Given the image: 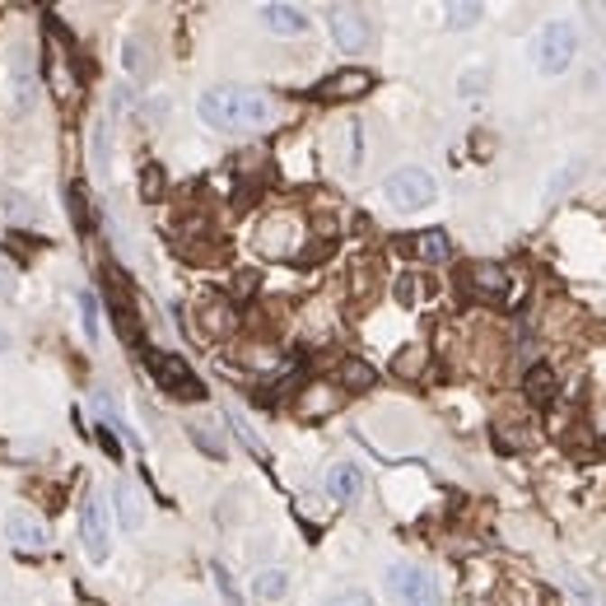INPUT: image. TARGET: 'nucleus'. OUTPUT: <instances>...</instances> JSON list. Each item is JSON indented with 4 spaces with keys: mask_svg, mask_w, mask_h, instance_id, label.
Masks as SVG:
<instances>
[{
    "mask_svg": "<svg viewBox=\"0 0 606 606\" xmlns=\"http://www.w3.org/2000/svg\"><path fill=\"white\" fill-rule=\"evenodd\" d=\"M197 117L210 126V131H229V135H243V131H262L275 122V103L271 94L262 89H247V85H215L197 98Z\"/></svg>",
    "mask_w": 606,
    "mask_h": 606,
    "instance_id": "f257e3e1",
    "label": "nucleus"
},
{
    "mask_svg": "<svg viewBox=\"0 0 606 606\" xmlns=\"http://www.w3.org/2000/svg\"><path fill=\"white\" fill-rule=\"evenodd\" d=\"M79 541H85V556L94 565H103L113 556V509L98 490L85 494V504H79Z\"/></svg>",
    "mask_w": 606,
    "mask_h": 606,
    "instance_id": "f03ea898",
    "label": "nucleus"
},
{
    "mask_svg": "<svg viewBox=\"0 0 606 606\" xmlns=\"http://www.w3.org/2000/svg\"><path fill=\"white\" fill-rule=\"evenodd\" d=\"M532 57H537V70L541 75H565L578 57V33H574V23L556 19V23H546V29L537 33L532 42Z\"/></svg>",
    "mask_w": 606,
    "mask_h": 606,
    "instance_id": "7ed1b4c3",
    "label": "nucleus"
},
{
    "mask_svg": "<svg viewBox=\"0 0 606 606\" xmlns=\"http://www.w3.org/2000/svg\"><path fill=\"white\" fill-rule=\"evenodd\" d=\"M388 592L397 597V606H444L438 578L420 565H406V560L388 569Z\"/></svg>",
    "mask_w": 606,
    "mask_h": 606,
    "instance_id": "20e7f679",
    "label": "nucleus"
},
{
    "mask_svg": "<svg viewBox=\"0 0 606 606\" xmlns=\"http://www.w3.org/2000/svg\"><path fill=\"white\" fill-rule=\"evenodd\" d=\"M382 197H388L397 210H425V206H434V197H438V182H434L425 169H416V163H406V169H397V173L382 178Z\"/></svg>",
    "mask_w": 606,
    "mask_h": 606,
    "instance_id": "39448f33",
    "label": "nucleus"
},
{
    "mask_svg": "<svg viewBox=\"0 0 606 606\" xmlns=\"http://www.w3.org/2000/svg\"><path fill=\"white\" fill-rule=\"evenodd\" d=\"M150 369L159 378V388H169L178 401H201L206 388H201V378L187 369L182 354H169V350H150Z\"/></svg>",
    "mask_w": 606,
    "mask_h": 606,
    "instance_id": "423d86ee",
    "label": "nucleus"
},
{
    "mask_svg": "<svg viewBox=\"0 0 606 606\" xmlns=\"http://www.w3.org/2000/svg\"><path fill=\"white\" fill-rule=\"evenodd\" d=\"M326 29H332V38H336V47L345 51V57H360V51L373 42V23H369V14H364V10H350V5L332 10Z\"/></svg>",
    "mask_w": 606,
    "mask_h": 606,
    "instance_id": "0eeeda50",
    "label": "nucleus"
},
{
    "mask_svg": "<svg viewBox=\"0 0 606 606\" xmlns=\"http://www.w3.org/2000/svg\"><path fill=\"white\" fill-rule=\"evenodd\" d=\"M298 238H303V229H298V219L289 210L266 215L262 225H257V247H262L266 257H294L298 252Z\"/></svg>",
    "mask_w": 606,
    "mask_h": 606,
    "instance_id": "6e6552de",
    "label": "nucleus"
},
{
    "mask_svg": "<svg viewBox=\"0 0 606 606\" xmlns=\"http://www.w3.org/2000/svg\"><path fill=\"white\" fill-rule=\"evenodd\" d=\"M341 406H345V392L336 382H308L303 392H294V416L298 420H326Z\"/></svg>",
    "mask_w": 606,
    "mask_h": 606,
    "instance_id": "1a4fd4ad",
    "label": "nucleus"
},
{
    "mask_svg": "<svg viewBox=\"0 0 606 606\" xmlns=\"http://www.w3.org/2000/svg\"><path fill=\"white\" fill-rule=\"evenodd\" d=\"M369 89H373V75L360 70V66H345V70H336V75L322 79V85H317V98H326V103H350V98H364Z\"/></svg>",
    "mask_w": 606,
    "mask_h": 606,
    "instance_id": "9d476101",
    "label": "nucleus"
},
{
    "mask_svg": "<svg viewBox=\"0 0 606 606\" xmlns=\"http://www.w3.org/2000/svg\"><path fill=\"white\" fill-rule=\"evenodd\" d=\"M509 271L500 266V262H472L466 266V289H472L476 298H485V303H500V298H509Z\"/></svg>",
    "mask_w": 606,
    "mask_h": 606,
    "instance_id": "9b49d317",
    "label": "nucleus"
},
{
    "mask_svg": "<svg viewBox=\"0 0 606 606\" xmlns=\"http://www.w3.org/2000/svg\"><path fill=\"white\" fill-rule=\"evenodd\" d=\"M5 537H10V546H19V550H47V546H51L47 522H42L38 513H29V509H10Z\"/></svg>",
    "mask_w": 606,
    "mask_h": 606,
    "instance_id": "f8f14e48",
    "label": "nucleus"
},
{
    "mask_svg": "<svg viewBox=\"0 0 606 606\" xmlns=\"http://www.w3.org/2000/svg\"><path fill=\"white\" fill-rule=\"evenodd\" d=\"M262 29L275 33V38H298L308 29V14L298 5H262Z\"/></svg>",
    "mask_w": 606,
    "mask_h": 606,
    "instance_id": "ddd939ff",
    "label": "nucleus"
},
{
    "mask_svg": "<svg viewBox=\"0 0 606 606\" xmlns=\"http://www.w3.org/2000/svg\"><path fill=\"white\" fill-rule=\"evenodd\" d=\"M326 494H332L336 504H354L364 494V472L350 462H336L332 472H326Z\"/></svg>",
    "mask_w": 606,
    "mask_h": 606,
    "instance_id": "4468645a",
    "label": "nucleus"
},
{
    "mask_svg": "<svg viewBox=\"0 0 606 606\" xmlns=\"http://www.w3.org/2000/svg\"><path fill=\"white\" fill-rule=\"evenodd\" d=\"M113 500H117V522L126 532H135V528H145V494H141V485H131V481H117V490H113Z\"/></svg>",
    "mask_w": 606,
    "mask_h": 606,
    "instance_id": "2eb2a0df",
    "label": "nucleus"
},
{
    "mask_svg": "<svg viewBox=\"0 0 606 606\" xmlns=\"http://www.w3.org/2000/svg\"><path fill=\"white\" fill-rule=\"evenodd\" d=\"M401 247H406L410 257H420V262H448V257H453V243H448L444 229H425V234H416V238H406Z\"/></svg>",
    "mask_w": 606,
    "mask_h": 606,
    "instance_id": "dca6fc26",
    "label": "nucleus"
},
{
    "mask_svg": "<svg viewBox=\"0 0 606 606\" xmlns=\"http://www.w3.org/2000/svg\"><path fill=\"white\" fill-rule=\"evenodd\" d=\"M234 326H238V313H234L229 298H206L201 303V332L206 336H229Z\"/></svg>",
    "mask_w": 606,
    "mask_h": 606,
    "instance_id": "f3484780",
    "label": "nucleus"
},
{
    "mask_svg": "<svg viewBox=\"0 0 606 606\" xmlns=\"http://www.w3.org/2000/svg\"><path fill=\"white\" fill-rule=\"evenodd\" d=\"M289 588H294V578H289L285 569H275V565L252 574V597H257V601H271V606H275V601L289 597Z\"/></svg>",
    "mask_w": 606,
    "mask_h": 606,
    "instance_id": "a211bd4d",
    "label": "nucleus"
},
{
    "mask_svg": "<svg viewBox=\"0 0 606 606\" xmlns=\"http://www.w3.org/2000/svg\"><path fill=\"white\" fill-rule=\"evenodd\" d=\"M10 79H14V107H19V113H29V107L38 103V75H33V61L23 57V51L10 66Z\"/></svg>",
    "mask_w": 606,
    "mask_h": 606,
    "instance_id": "6ab92c4d",
    "label": "nucleus"
},
{
    "mask_svg": "<svg viewBox=\"0 0 606 606\" xmlns=\"http://www.w3.org/2000/svg\"><path fill=\"white\" fill-rule=\"evenodd\" d=\"M560 583H565V592H569L578 606H606V592L592 583V578L578 574V569H560Z\"/></svg>",
    "mask_w": 606,
    "mask_h": 606,
    "instance_id": "aec40b11",
    "label": "nucleus"
},
{
    "mask_svg": "<svg viewBox=\"0 0 606 606\" xmlns=\"http://www.w3.org/2000/svg\"><path fill=\"white\" fill-rule=\"evenodd\" d=\"M522 392H528V401L546 406L550 397H556V369H546V364H532L528 378H522Z\"/></svg>",
    "mask_w": 606,
    "mask_h": 606,
    "instance_id": "412c9836",
    "label": "nucleus"
},
{
    "mask_svg": "<svg viewBox=\"0 0 606 606\" xmlns=\"http://www.w3.org/2000/svg\"><path fill=\"white\" fill-rule=\"evenodd\" d=\"M336 388H341V392H364V388H373V369H369L364 360H341Z\"/></svg>",
    "mask_w": 606,
    "mask_h": 606,
    "instance_id": "4be33fe9",
    "label": "nucleus"
},
{
    "mask_svg": "<svg viewBox=\"0 0 606 606\" xmlns=\"http://www.w3.org/2000/svg\"><path fill=\"white\" fill-rule=\"evenodd\" d=\"M425 364H429V350H425V345H406V350H397L392 373H397V378H420Z\"/></svg>",
    "mask_w": 606,
    "mask_h": 606,
    "instance_id": "5701e85b",
    "label": "nucleus"
},
{
    "mask_svg": "<svg viewBox=\"0 0 606 606\" xmlns=\"http://www.w3.org/2000/svg\"><path fill=\"white\" fill-rule=\"evenodd\" d=\"M583 173H588V159H574V163H565V173H560V178H550V187H546V201H560L569 187H578V182H583Z\"/></svg>",
    "mask_w": 606,
    "mask_h": 606,
    "instance_id": "b1692460",
    "label": "nucleus"
},
{
    "mask_svg": "<svg viewBox=\"0 0 606 606\" xmlns=\"http://www.w3.org/2000/svg\"><path fill=\"white\" fill-rule=\"evenodd\" d=\"M89 406H94V416L103 420V429H113V434H122V438H131V429H126V420L117 416V406H113V401H107L103 392H94V401H89Z\"/></svg>",
    "mask_w": 606,
    "mask_h": 606,
    "instance_id": "393cba45",
    "label": "nucleus"
},
{
    "mask_svg": "<svg viewBox=\"0 0 606 606\" xmlns=\"http://www.w3.org/2000/svg\"><path fill=\"white\" fill-rule=\"evenodd\" d=\"M481 5H448L444 10V23H448V29H472V23H481Z\"/></svg>",
    "mask_w": 606,
    "mask_h": 606,
    "instance_id": "a878e982",
    "label": "nucleus"
},
{
    "mask_svg": "<svg viewBox=\"0 0 606 606\" xmlns=\"http://www.w3.org/2000/svg\"><path fill=\"white\" fill-rule=\"evenodd\" d=\"M75 298H79V317H85V336H89V341H98L103 326H98V303H94V294H89V289H79Z\"/></svg>",
    "mask_w": 606,
    "mask_h": 606,
    "instance_id": "bb28decb",
    "label": "nucleus"
},
{
    "mask_svg": "<svg viewBox=\"0 0 606 606\" xmlns=\"http://www.w3.org/2000/svg\"><path fill=\"white\" fill-rule=\"evenodd\" d=\"M191 438H197V444L210 453V457H225V438L215 434V425H206V420H197L191 425Z\"/></svg>",
    "mask_w": 606,
    "mask_h": 606,
    "instance_id": "cd10ccee",
    "label": "nucleus"
},
{
    "mask_svg": "<svg viewBox=\"0 0 606 606\" xmlns=\"http://www.w3.org/2000/svg\"><path fill=\"white\" fill-rule=\"evenodd\" d=\"M141 197L150 206L163 197V169H159V163H145V169H141Z\"/></svg>",
    "mask_w": 606,
    "mask_h": 606,
    "instance_id": "c85d7f7f",
    "label": "nucleus"
},
{
    "mask_svg": "<svg viewBox=\"0 0 606 606\" xmlns=\"http://www.w3.org/2000/svg\"><path fill=\"white\" fill-rule=\"evenodd\" d=\"M122 51H126V70H131V75H145V66H150V61H145V47L135 42V38H126Z\"/></svg>",
    "mask_w": 606,
    "mask_h": 606,
    "instance_id": "c756f323",
    "label": "nucleus"
},
{
    "mask_svg": "<svg viewBox=\"0 0 606 606\" xmlns=\"http://www.w3.org/2000/svg\"><path fill=\"white\" fill-rule=\"evenodd\" d=\"M322 606H373V597L354 588V592H336V597H326Z\"/></svg>",
    "mask_w": 606,
    "mask_h": 606,
    "instance_id": "7c9ffc66",
    "label": "nucleus"
},
{
    "mask_svg": "<svg viewBox=\"0 0 606 606\" xmlns=\"http://www.w3.org/2000/svg\"><path fill=\"white\" fill-rule=\"evenodd\" d=\"M14 280H19V271H14V262L5 257V252H0V294H14Z\"/></svg>",
    "mask_w": 606,
    "mask_h": 606,
    "instance_id": "2f4dec72",
    "label": "nucleus"
},
{
    "mask_svg": "<svg viewBox=\"0 0 606 606\" xmlns=\"http://www.w3.org/2000/svg\"><path fill=\"white\" fill-rule=\"evenodd\" d=\"M485 79H490V70H485V66H481V70H466V75H462V94L485 89Z\"/></svg>",
    "mask_w": 606,
    "mask_h": 606,
    "instance_id": "473e14b6",
    "label": "nucleus"
},
{
    "mask_svg": "<svg viewBox=\"0 0 606 606\" xmlns=\"http://www.w3.org/2000/svg\"><path fill=\"white\" fill-rule=\"evenodd\" d=\"M397 303H416V275H397Z\"/></svg>",
    "mask_w": 606,
    "mask_h": 606,
    "instance_id": "72a5a7b5",
    "label": "nucleus"
},
{
    "mask_svg": "<svg viewBox=\"0 0 606 606\" xmlns=\"http://www.w3.org/2000/svg\"><path fill=\"white\" fill-rule=\"evenodd\" d=\"M70 210H75V225L85 229L89 219H85V191H79V187H70Z\"/></svg>",
    "mask_w": 606,
    "mask_h": 606,
    "instance_id": "f704fd0d",
    "label": "nucleus"
},
{
    "mask_svg": "<svg viewBox=\"0 0 606 606\" xmlns=\"http://www.w3.org/2000/svg\"><path fill=\"white\" fill-rule=\"evenodd\" d=\"M215 583H219V592L229 597V606H238V592H234V583H229V574H225V565H215Z\"/></svg>",
    "mask_w": 606,
    "mask_h": 606,
    "instance_id": "c9c22d12",
    "label": "nucleus"
},
{
    "mask_svg": "<svg viewBox=\"0 0 606 606\" xmlns=\"http://www.w3.org/2000/svg\"><path fill=\"white\" fill-rule=\"evenodd\" d=\"M257 289V275H238V294H252Z\"/></svg>",
    "mask_w": 606,
    "mask_h": 606,
    "instance_id": "e433bc0d",
    "label": "nucleus"
},
{
    "mask_svg": "<svg viewBox=\"0 0 606 606\" xmlns=\"http://www.w3.org/2000/svg\"><path fill=\"white\" fill-rule=\"evenodd\" d=\"M89 606H98V601H89Z\"/></svg>",
    "mask_w": 606,
    "mask_h": 606,
    "instance_id": "4c0bfd02",
    "label": "nucleus"
}]
</instances>
